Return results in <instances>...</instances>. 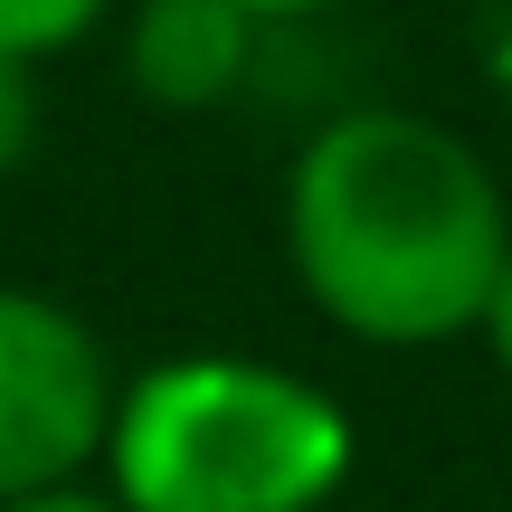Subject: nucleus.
Segmentation results:
<instances>
[{"label":"nucleus","mask_w":512,"mask_h":512,"mask_svg":"<svg viewBox=\"0 0 512 512\" xmlns=\"http://www.w3.org/2000/svg\"><path fill=\"white\" fill-rule=\"evenodd\" d=\"M285 266L342 342H465L512 266V200L475 143L418 105H351L285 171Z\"/></svg>","instance_id":"1"},{"label":"nucleus","mask_w":512,"mask_h":512,"mask_svg":"<svg viewBox=\"0 0 512 512\" xmlns=\"http://www.w3.org/2000/svg\"><path fill=\"white\" fill-rule=\"evenodd\" d=\"M361 465L351 408L256 351H171L133 370L105 437L124 512H323Z\"/></svg>","instance_id":"2"},{"label":"nucleus","mask_w":512,"mask_h":512,"mask_svg":"<svg viewBox=\"0 0 512 512\" xmlns=\"http://www.w3.org/2000/svg\"><path fill=\"white\" fill-rule=\"evenodd\" d=\"M114 380L86 313H67L38 285H0V503L86 484L114 437Z\"/></svg>","instance_id":"3"},{"label":"nucleus","mask_w":512,"mask_h":512,"mask_svg":"<svg viewBox=\"0 0 512 512\" xmlns=\"http://www.w3.org/2000/svg\"><path fill=\"white\" fill-rule=\"evenodd\" d=\"M266 19L247 0H133L124 19V86L162 114H209L247 86Z\"/></svg>","instance_id":"4"},{"label":"nucleus","mask_w":512,"mask_h":512,"mask_svg":"<svg viewBox=\"0 0 512 512\" xmlns=\"http://www.w3.org/2000/svg\"><path fill=\"white\" fill-rule=\"evenodd\" d=\"M105 10H114V0H0V48L48 67L57 48H76V38L105 29Z\"/></svg>","instance_id":"5"},{"label":"nucleus","mask_w":512,"mask_h":512,"mask_svg":"<svg viewBox=\"0 0 512 512\" xmlns=\"http://www.w3.org/2000/svg\"><path fill=\"white\" fill-rule=\"evenodd\" d=\"M48 133V86H38V57H10L0 48V181H19Z\"/></svg>","instance_id":"6"},{"label":"nucleus","mask_w":512,"mask_h":512,"mask_svg":"<svg viewBox=\"0 0 512 512\" xmlns=\"http://www.w3.org/2000/svg\"><path fill=\"white\" fill-rule=\"evenodd\" d=\"M475 342L494 351V370L512 380V266H503V285H494V304H484V323H475Z\"/></svg>","instance_id":"7"},{"label":"nucleus","mask_w":512,"mask_h":512,"mask_svg":"<svg viewBox=\"0 0 512 512\" xmlns=\"http://www.w3.org/2000/svg\"><path fill=\"white\" fill-rule=\"evenodd\" d=\"M0 512H124V503L95 494V484H57V494H19V503H0Z\"/></svg>","instance_id":"8"},{"label":"nucleus","mask_w":512,"mask_h":512,"mask_svg":"<svg viewBox=\"0 0 512 512\" xmlns=\"http://www.w3.org/2000/svg\"><path fill=\"white\" fill-rule=\"evenodd\" d=\"M256 19H304V10H332V0H247Z\"/></svg>","instance_id":"9"}]
</instances>
